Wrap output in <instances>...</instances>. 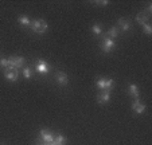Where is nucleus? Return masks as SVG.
Returning a JSON list of instances; mask_svg holds the SVG:
<instances>
[{
    "label": "nucleus",
    "instance_id": "423d86ee",
    "mask_svg": "<svg viewBox=\"0 0 152 145\" xmlns=\"http://www.w3.org/2000/svg\"><path fill=\"white\" fill-rule=\"evenodd\" d=\"M18 75H19L18 70H15V68H6V71H4V77L11 82H15L18 79Z\"/></svg>",
    "mask_w": 152,
    "mask_h": 145
},
{
    "label": "nucleus",
    "instance_id": "4be33fe9",
    "mask_svg": "<svg viewBox=\"0 0 152 145\" xmlns=\"http://www.w3.org/2000/svg\"><path fill=\"white\" fill-rule=\"evenodd\" d=\"M37 145H50V144H46V142H43L42 140L39 138V140H38V142H37Z\"/></svg>",
    "mask_w": 152,
    "mask_h": 145
},
{
    "label": "nucleus",
    "instance_id": "9d476101",
    "mask_svg": "<svg viewBox=\"0 0 152 145\" xmlns=\"http://www.w3.org/2000/svg\"><path fill=\"white\" fill-rule=\"evenodd\" d=\"M18 22H19L20 26H23V27H31V20H30V17L26 16V15H20V16L18 17Z\"/></svg>",
    "mask_w": 152,
    "mask_h": 145
},
{
    "label": "nucleus",
    "instance_id": "f8f14e48",
    "mask_svg": "<svg viewBox=\"0 0 152 145\" xmlns=\"http://www.w3.org/2000/svg\"><path fill=\"white\" fill-rule=\"evenodd\" d=\"M128 91H129V94H131V95L135 97L136 100L139 98V89H137V86H136V85L131 83V85L128 86Z\"/></svg>",
    "mask_w": 152,
    "mask_h": 145
},
{
    "label": "nucleus",
    "instance_id": "412c9836",
    "mask_svg": "<svg viewBox=\"0 0 152 145\" xmlns=\"http://www.w3.org/2000/svg\"><path fill=\"white\" fill-rule=\"evenodd\" d=\"M94 4H97V6H100V7H104L108 4V1H106V0H104V1H94Z\"/></svg>",
    "mask_w": 152,
    "mask_h": 145
},
{
    "label": "nucleus",
    "instance_id": "7ed1b4c3",
    "mask_svg": "<svg viewBox=\"0 0 152 145\" xmlns=\"http://www.w3.org/2000/svg\"><path fill=\"white\" fill-rule=\"evenodd\" d=\"M115 40L113 39H110V38H108L105 35V36H104V39H102V46H101V47H102V51L105 52V54H109L110 51H112L113 48H115Z\"/></svg>",
    "mask_w": 152,
    "mask_h": 145
},
{
    "label": "nucleus",
    "instance_id": "f257e3e1",
    "mask_svg": "<svg viewBox=\"0 0 152 145\" xmlns=\"http://www.w3.org/2000/svg\"><path fill=\"white\" fill-rule=\"evenodd\" d=\"M47 28H49V24L42 19L31 22V30L34 32H37V34H45V32L47 31Z\"/></svg>",
    "mask_w": 152,
    "mask_h": 145
},
{
    "label": "nucleus",
    "instance_id": "f03ea898",
    "mask_svg": "<svg viewBox=\"0 0 152 145\" xmlns=\"http://www.w3.org/2000/svg\"><path fill=\"white\" fill-rule=\"evenodd\" d=\"M8 62H10L8 68H15V70H18V68L23 67L26 59H24L23 57H11V58H8Z\"/></svg>",
    "mask_w": 152,
    "mask_h": 145
},
{
    "label": "nucleus",
    "instance_id": "2eb2a0df",
    "mask_svg": "<svg viewBox=\"0 0 152 145\" xmlns=\"http://www.w3.org/2000/svg\"><path fill=\"white\" fill-rule=\"evenodd\" d=\"M54 142H57L58 145H65V142H66V137L63 136V134L58 133V134H55V137H54Z\"/></svg>",
    "mask_w": 152,
    "mask_h": 145
},
{
    "label": "nucleus",
    "instance_id": "4468645a",
    "mask_svg": "<svg viewBox=\"0 0 152 145\" xmlns=\"http://www.w3.org/2000/svg\"><path fill=\"white\" fill-rule=\"evenodd\" d=\"M105 83H106V78H97L96 79V86L101 91H105Z\"/></svg>",
    "mask_w": 152,
    "mask_h": 145
},
{
    "label": "nucleus",
    "instance_id": "0eeeda50",
    "mask_svg": "<svg viewBox=\"0 0 152 145\" xmlns=\"http://www.w3.org/2000/svg\"><path fill=\"white\" fill-rule=\"evenodd\" d=\"M132 109H133V110H135L137 114H143L144 111H145V103L141 102V101L137 98V100H136L135 102L132 103Z\"/></svg>",
    "mask_w": 152,
    "mask_h": 145
},
{
    "label": "nucleus",
    "instance_id": "6ab92c4d",
    "mask_svg": "<svg viewBox=\"0 0 152 145\" xmlns=\"http://www.w3.org/2000/svg\"><path fill=\"white\" fill-rule=\"evenodd\" d=\"M141 27H143L144 32H145L147 35H151V34H152V27L149 26L148 23H145V24H143V26H141Z\"/></svg>",
    "mask_w": 152,
    "mask_h": 145
},
{
    "label": "nucleus",
    "instance_id": "f3484780",
    "mask_svg": "<svg viewBox=\"0 0 152 145\" xmlns=\"http://www.w3.org/2000/svg\"><path fill=\"white\" fill-rule=\"evenodd\" d=\"M92 31H93V34H94V35H101V34H102V28H101L100 24H93Z\"/></svg>",
    "mask_w": 152,
    "mask_h": 145
},
{
    "label": "nucleus",
    "instance_id": "aec40b11",
    "mask_svg": "<svg viewBox=\"0 0 152 145\" xmlns=\"http://www.w3.org/2000/svg\"><path fill=\"white\" fill-rule=\"evenodd\" d=\"M23 75H24V78H26V79H30V78H31V68H30V67H24L23 68Z\"/></svg>",
    "mask_w": 152,
    "mask_h": 145
},
{
    "label": "nucleus",
    "instance_id": "6e6552de",
    "mask_svg": "<svg viewBox=\"0 0 152 145\" xmlns=\"http://www.w3.org/2000/svg\"><path fill=\"white\" fill-rule=\"evenodd\" d=\"M57 82L59 83L61 86H66L69 83V77L66 75V73H63V71H59L57 74Z\"/></svg>",
    "mask_w": 152,
    "mask_h": 145
},
{
    "label": "nucleus",
    "instance_id": "9b49d317",
    "mask_svg": "<svg viewBox=\"0 0 152 145\" xmlns=\"http://www.w3.org/2000/svg\"><path fill=\"white\" fill-rule=\"evenodd\" d=\"M148 19H149V15H147L145 11L139 12L137 16H136V20H137V23H139V24H141V26H143V24H145Z\"/></svg>",
    "mask_w": 152,
    "mask_h": 145
},
{
    "label": "nucleus",
    "instance_id": "a211bd4d",
    "mask_svg": "<svg viewBox=\"0 0 152 145\" xmlns=\"http://www.w3.org/2000/svg\"><path fill=\"white\" fill-rule=\"evenodd\" d=\"M0 66H3L4 68H8L10 67L8 58H0Z\"/></svg>",
    "mask_w": 152,
    "mask_h": 145
},
{
    "label": "nucleus",
    "instance_id": "dca6fc26",
    "mask_svg": "<svg viewBox=\"0 0 152 145\" xmlns=\"http://www.w3.org/2000/svg\"><path fill=\"white\" fill-rule=\"evenodd\" d=\"M117 35H118V27H112V28L108 31L106 36L110 38V39H113V38H117Z\"/></svg>",
    "mask_w": 152,
    "mask_h": 145
},
{
    "label": "nucleus",
    "instance_id": "ddd939ff",
    "mask_svg": "<svg viewBox=\"0 0 152 145\" xmlns=\"http://www.w3.org/2000/svg\"><path fill=\"white\" fill-rule=\"evenodd\" d=\"M118 26H120V28L123 30V31H128V30L131 28V23L126 19H120L118 20Z\"/></svg>",
    "mask_w": 152,
    "mask_h": 145
},
{
    "label": "nucleus",
    "instance_id": "20e7f679",
    "mask_svg": "<svg viewBox=\"0 0 152 145\" xmlns=\"http://www.w3.org/2000/svg\"><path fill=\"white\" fill-rule=\"evenodd\" d=\"M39 138L42 140L43 142H46V144H51L53 141H54V137H55V134L53 133V132H50V130H47V129H42V130L39 132Z\"/></svg>",
    "mask_w": 152,
    "mask_h": 145
},
{
    "label": "nucleus",
    "instance_id": "39448f33",
    "mask_svg": "<svg viewBox=\"0 0 152 145\" xmlns=\"http://www.w3.org/2000/svg\"><path fill=\"white\" fill-rule=\"evenodd\" d=\"M35 70H37L39 74H47V73L50 71V66H49V63H47L46 60L38 59L37 65H35Z\"/></svg>",
    "mask_w": 152,
    "mask_h": 145
},
{
    "label": "nucleus",
    "instance_id": "1a4fd4ad",
    "mask_svg": "<svg viewBox=\"0 0 152 145\" xmlns=\"http://www.w3.org/2000/svg\"><path fill=\"white\" fill-rule=\"evenodd\" d=\"M110 100V91H101L97 97V101L100 103H106Z\"/></svg>",
    "mask_w": 152,
    "mask_h": 145
}]
</instances>
